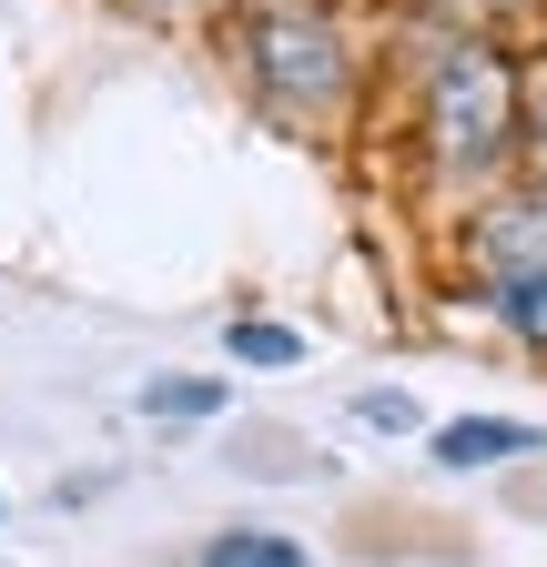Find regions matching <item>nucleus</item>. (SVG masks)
I'll return each instance as SVG.
<instances>
[{"instance_id":"obj_2","label":"nucleus","mask_w":547,"mask_h":567,"mask_svg":"<svg viewBox=\"0 0 547 567\" xmlns=\"http://www.w3.org/2000/svg\"><path fill=\"white\" fill-rule=\"evenodd\" d=\"M254 61H264L274 102H324L334 82H345V51H334L324 21H264L254 31Z\"/></svg>"},{"instance_id":"obj_5","label":"nucleus","mask_w":547,"mask_h":567,"mask_svg":"<svg viewBox=\"0 0 547 567\" xmlns=\"http://www.w3.org/2000/svg\"><path fill=\"white\" fill-rule=\"evenodd\" d=\"M497 315H507L527 344H547V264H517V274H497Z\"/></svg>"},{"instance_id":"obj_8","label":"nucleus","mask_w":547,"mask_h":567,"mask_svg":"<svg viewBox=\"0 0 547 567\" xmlns=\"http://www.w3.org/2000/svg\"><path fill=\"white\" fill-rule=\"evenodd\" d=\"M355 415H365V425H385V436H416V425H426V415H416V395H395V385L355 395Z\"/></svg>"},{"instance_id":"obj_3","label":"nucleus","mask_w":547,"mask_h":567,"mask_svg":"<svg viewBox=\"0 0 547 567\" xmlns=\"http://www.w3.org/2000/svg\"><path fill=\"white\" fill-rule=\"evenodd\" d=\"M547 436L527 415H446L436 425V466H456V476H476V466H517V456H537Z\"/></svg>"},{"instance_id":"obj_7","label":"nucleus","mask_w":547,"mask_h":567,"mask_svg":"<svg viewBox=\"0 0 547 567\" xmlns=\"http://www.w3.org/2000/svg\"><path fill=\"white\" fill-rule=\"evenodd\" d=\"M305 354V334L295 324H234V365H264V375H285Z\"/></svg>"},{"instance_id":"obj_6","label":"nucleus","mask_w":547,"mask_h":567,"mask_svg":"<svg viewBox=\"0 0 547 567\" xmlns=\"http://www.w3.org/2000/svg\"><path fill=\"white\" fill-rule=\"evenodd\" d=\"M143 415H224V385L214 375H153L143 385Z\"/></svg>"},{"instance_id":"obj_9","label":"nucleus","mask_w":547,"mask_h":567,"mask_svg":"<svg viewBox=\"0 0 547 567\" xmlns=\"http://www.w3.org/2000/svg\"><path fill=\"white\" fill-rule=\"evenodd\" d=\"M456 21H497V11H517V0H446Z\"/></svg>"},{"instance_id":"obj_4","label":"nucleus","mask_w":547,"mask_h":567,"mask_svg":"<svg viewBox=\"0 0 547 567\" xmlns=\"http://www.w3.org/2000/svg\"><path fill=\"white\" fill-rule=\"evenodd\" d=\"M203 567H314L285 527H224L214 547H203Z\"/></svg>"},{"instance_id":"obj_1","label":"nucleus","mask_w":547,"mask_h":567,"mask_svg":"<svg viewBox=\"0 0 547 567\" xmlns=\"http://www.w3.org/2000/svg\"><path fill=\"white\" fill-rule=\"evenodd\" d=\"M426 132H436V163L446 173L497 163L507 132H517V71L487 41H446L436 51V82H426Z\"/></svg>"}]
</instances>
